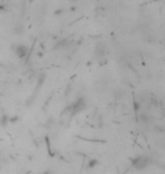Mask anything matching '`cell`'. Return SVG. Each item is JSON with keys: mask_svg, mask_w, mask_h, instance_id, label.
I'll use <instances>...</instances> for the list:
<instances>
[{"mask_svg": "<svg viewBox=\"0 0 165 174\" xmlns=\"http://www.w3.org/2000/svg\"><path fill=\"white\" fill-rule=\"evenodd\" d=\"M85 107H86V99L84 97H78L73 103V105L70 106L71 114H77V113L84 111Z\"/></svg>", "mask_w": 165, "mask_h": 174, "instance_id": "cell-2", "label": "cell"}, {"mask_svg": "<svg viewBox=\"0 0 165 174\" xmlns=\"http://www.w3.org/2000/svg\"><path fill=\"white\" fill-rule=\"evenodd\" d=\"M95 53H96V56L102 57V56L105 53V48H104V45L101 44V49H98V48L96 46V48H95Z\"/></svg>", "mask_w": 165, "mask_h": 174, "instance_id": "cell-4", "label": "cell"}, {"mask_svg": "<svg viewBox=\"0 0 165 174\" xmlns=\"http://www.w3.org/2000/svg\"><path fill=\"white\" fill-rule=\"evenodd\" d=\"M150 164V158L147 156H139L132 161V166L136 170H144Z\"/></svg>", "mask_w": 165, "mask_h": 174, "instance_id": "cell-1", "label": "cell"}, {"mask_svg": "<svg viewBox=\"0 0 165 174\" xmlns=\"http://www.w3.org/2000/svg\"><path fill=\"white\" fill-rule=\"evenodd\" d=\"M13 51L16 53V56L19 59H24L27 56L30 49L25 44H16V45H13Z\"/></svg>", "mask_w": 165, "mask_h": 174, "instance_id": "cell-3", "label": "cell"}, {"mask_svg": "<svg viewBox=\"0 0 165 174\" xmlns=\"http://www.w3.org/2000/svg\"><path fill=\"white\" fill-rule=\"evenodd\" d=\"M8 123H9V116L3 114V116H1V119H0V124L5 127V126H7Z\"/></svg>", "mask_w": 165, "mask_h": 174, "instance_id": "cell-5", "label": "cell"}, {"mask_svg": "<svg viewBox=\"0 0 165 174\" xmlns=\"http://www.w3.org/2000/svg\"><path fill=\"white\" fill-rule=\"evenodd\" d=\"M96 164H97V161H96V159H91V161H90V164H88V167L92 169V167H94Z\"/></svg>", "mask_w": 165, "mask_h": 174, "instance_id": "cell-6", "label": "cell"}]
</instances>
